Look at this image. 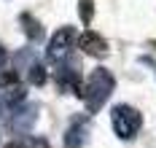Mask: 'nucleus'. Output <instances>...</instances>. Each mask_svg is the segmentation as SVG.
I'll use <instances>...</instances> for the list:
<instances>
[{
	"mask_svg": "<svg viewBox=\"0 0 156 148\" xmlns=\"http://www.w3.org/2000/svg\"><path fill=\"white\" fill-rule=\"evenodd\" d=\"M32 121H35V108L27 105V108H22V111H16L11 116V129L14 132H27L32 127Z\"/></svg>",
	"mask_w": 156,
	"mask_h": 148,
	"instance_id": "nucleus-6",
	"label": "nucleus"
},
{
	"mask_svg": "<svg viewBox=\"0 0 156 148\" xmlns=\"http://www.w3.org/2000/svg\"><path fill=\"white\" fill-rule=\"evenodd\" d=\"M73 43H76V30L73 27H59L57 33L51 35V41H48V59L62 62Z\"/></svg>",
	"mask_w": 156,
	"mask_h": 148,
	"instance_id": "nucleus-3",
	"label": "nucleus"
},
{
	"mask_svg": "<svg viewBox=\"0 0 156 148\" xmlns=\"http://www.w3.org/2000/svg\"><path fill=\"white\" fill-rule=\"evenodd\" d=\"M113 89H116V78L110 76V70L97 67L92 76H89V83H86V89H83V94H81V97L86 100L89 113H97V111L108 102V97L113 94Z\"/></svg>",
	"mask_w": 156,
	"mask_h": 148,
	"instance_id": "nucleus-1",
	"label": "nucleus"
},
{
	"mask_svg": "<svg viewBox=\"0 0 156 148\" xmlns=\"http://www.w3.org/2000/svg\"><path fill=\"white\" fill-rule=\"evenodd\" d=\"M22 24H24V33L30 35L32 41H41V38H43V30H41V24H38V22H35L32 16L22 14Z\"/></svg>",
	"mask_w": 156,
	"mask_h": 148,
	"instance_id": "nucleus-7",
	"label": "nucleus"
},
{
	"mask_svg": "<svg viewBox=\"0 0 156 148\" xmlns=\"http://www.w3.org/2000/svg\"><path fill=\"white\" fill-rule=\"evenodd\" d=\"M30 83H35V86H43L46 83V70H43V65H38V62L30 65Z\"/></svg>",
	"mask_w": 156,
	"mask_h": 148,
	"instance_id": "nucleus-8",
	"label": "nucleus"
},
{
	"mask_svg": "<svg viewBox=\"0 0 156 148\" xmlns=\"http://www.w3.org/2000/svg\"><path fill=\"white\" fill-rule=\"evenodd\" d=\"M110 121H113V129H116V135L121 140H132L143 124V116L132 105H116L113 113H110Z\"/></svg>",
	"mask_w": 156,
	"mask_h": 148,
	"instance_id": "nucleus-2",
	"label": "nucleus"
},
{
	"mask_svg": "<svg viewBox=\"0 0 156 148\" xmlns=\"http://www.w3.org/2000/svg\"><path fill=\"white\" fill-rule=\"evenodd\" d=\"M86 137H89V121L86 118H78L76 124L67 129V135H65V146L67 148H81L86 143Z\"/></svg>",
	"mask_w": 156,
	"mask_h": 148,
	"instance_id": "nucleus-5",
	"label": "nucleus"
},
{
	"mask_svg": "<svg viewBox=\"0 0 156 148\" xmlns=\"http://www.w3.org/2000/svg\"><path fill=\"white\" fill-rule=\"evenodd\" d=\"M22 148H48V143L43 140V137H27V143Z\"/></svg>",
	"mask_w": 156,
	"mask_h": 148,
	"instance_id": "nucleus-10",
	"label": "nucleus"
},
{
	"mask_svg": "<svg viewBox=\"0 0 156 148\" xmlns=\"http://www.w3.org/2000/svg\"><path fill=\"white\" fill-rule=\"evenodd\" d=\"M3 65H5V49L0 46V70H3Z\"/></svg>",
	"mask_w": 156,
	"mask_h": 148,
	"instance_id": "nucleus-11",
	"label": "nucleus"
},
{
	"mask_svg": "<svg viewBox=\"0 0 156 148\" xmlns=\"http://www.w3.org/2000/svg\"><path fill=\"white\" fill-rule=\"evenodd\" d=\"M78 49H83L92 57H102V54H108V43L97 33H83V35H78Z\"/></svg>",
	"mask_w": 156,
	"mask_h": 148,
	"instance_id": "nucleus-4",
	"label": "nucleus"
},
{
	"mask_svg": "<svg viewBox=\"0 0 156 148\" xmlns=\"http://www.w3.org/2000/svg\"><path fill=\"white\" fill-rule=\"evenodd\" d=\"M3 108H5V102H3V94H0V116H3Z\"/></svg>",
	"mask_w": 156,
	"mask_h": 148,
	"instance_id": "nucleus-12",
	"label": "nucleus"
},
{
	"mask_svg": "<svg viewBox=\"0 0 156 148\" xmlns=\"http://www.w3.org/2000/svg\"><path fill=\"white\" fill-rule=\"evenodd\" d=\"M5 148H22V146H19V143H8Z\"/></svg>",
	"mask_w": 156,
	"mask_h": 148,
	"instance_id": "nucleus-13",
	"label": "nucleus"
},
{
	"mask_svg": "<svg viewBox=\"0 0 156 148\" xmlns=\"http://www.w3.org/2000/svg\"><path fill=\"white\" fill-rule=\"evenodd\" d=\"M78 8H81V19H83V24H89V22H92V14H94L92 0H81V3H78Z\"/></svg>",
	"mask_w": 156,
	"mask_h": 148,
	"instance_id": "nucleus-9",
	"label": "nucleus"
}]
</instances>
